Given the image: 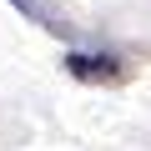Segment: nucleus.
Masks as SVG:
<instances>
[{"mask_svg":"<svg viewBox=\"0 0 151 151\" xmlns=\"http://www.w3.org/2000/svg\"><path fill=\"white\" fill-rule=\"evenodd\" d=\"M60 65H65L70 81H81V86H116V81L131 76V60L121 50H65Z\"/></svg>","mask_w":151,"mask_h":151,"instance_id":"f257e3e1","label":"nucleus"}]
</instances>
